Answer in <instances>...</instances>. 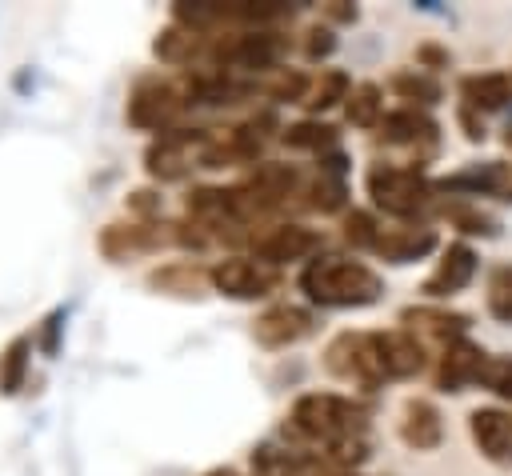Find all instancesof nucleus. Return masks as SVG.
I'll use <instances>...</instances> for the list:
<instances>
[{"mask_svg":"<svg viewBox=\"0 0 512 476\" xmlns=\"http://www.w3.org/2000/svg\"><path fill=\"white\" fill-rule=\"evenodd\" d=\"M300 288L320 308H360V304L380 300L384 280L368 264H360V260L324 256V260H312L300 272Z\"/></svg>","mask_w":512,"mask_h":476,"instance_id":"obj_1","label":"nucleus"},{"mask_svg":"<svg viewBox=\"0 0 512 476\" xmlns=\"http://www.w3.org/2000/svg\"><path fill=\"white\" fill-rule=\"evenodd\" d=\"M364 408L352 404L348 396L336 392H308L292 404V428L316 444H344V440H360L364 436Z\"/></svg>","mask_w":512,"mask_h":476,"instance_id":"obj_2","label":"nucleus"},{"mask_svg":"<svg viewBox=\"0 0 512 476\" xmlns=\"http://www.w3.org/2000/svg\"><path fill=\"white\" fill-rule=\"evenodd\" d=\"M428 192H432V184L416 168H400V164H372L368 168V196L376 208H384L392 216L420 212Z\"/></svg>","mask_w":512,"mask_h":476,"instance_id":"obj_3","label":"nucleus"},{"mask_svg":"<svg viewBox=\"0 0 512 476\" xmlns=\"http://www.w3.org/2000/svg\"><path fill=\"white\" fill-rule=\"evenodd\" d=\"M324 364L332 376L340 380H356V384H380V356H376V332H340L328 352Z\"/></svg>","mask_w":512,"mask_h":476,"instance_id":"obj_4","label":"nucleus"},{"mask_svg":"<svg viewBox=\"0 0 512 476\" xmlns=\"http://www.w3.org/2000/svg\"><path fill=\"white\" fill-rule=\"evenodd\" d=\"M184 104H192L188 100V88L180 92L168 80H140L136 92L128 96V120L136 128H164L168 120H176V112Z\"/></svg>","mask_w":512,"mask_h":476,"instance_id":"obj_5","label":"nucleus"},{"mask_svg":"<svg viewBox=\"0 0 512 476\" xmlns=\"http://www.w3.org/2000/svg\"><path fill=\"white\" fill-rule=\"evenodd\" d=\"M284 36L280 32H244V36H232L228 44H216L212 48V60L216 64H232V68H248V72H260V68H276L280 56H284Z\"/></svg>","mask_w":512,"mask_h":476,"instance_id":"obj_6","label":"nucleus"},{"mask_svg":"<svg viewBox=\"0 0 512 476\" xmlns=\"http://www.w3.org/2000/svg\"><path fill=\"white\" fill-rule=\"evenodd\" d=\"M208 280H212L216 292H224V296H232V300H260V296H268V292L276 288V268H268V264H260V260H240V256H232V260H220V264L208 272Z\"/></svg>","mask_w":512,"mask_h":476,"instance_id":"obj_7","label":"nucleus"},{"mask_svg":"<svg viewBox=\"0 0 512 476\" xmlns=\"http://www.w3.org/2000/svg\"><path fill=\"white\" fill-rule=\"evenodd\" d=\"M320 244H324L320 232H312V228H304V224H280V228H272V232H264V236L256 240V256H260V264L276 268V264L312 256Z\"/></svg>","mask_w":512,"mask_h":476,"instance_id":"obj_8","label":"nucleus"},{"mask_svg":"<svg viewBox=\"0 0 512 476\" xmlns=\"http://www.w3.org/2000/svg\"><path fill=\"white\" fill-rule=\"evenodd\" d=\"M312 328H316V324H312V312H304V308H296V304H276V308H268L264 316H256L252 336H256L264 348H284V344L304 340Z\"/></svg>","mask_w":512,"mask_h":476,"instance_id":"obj_9","label":"nucleus"},{"mask_svg":"<svg viewBox=\"0 0 512 476\" xmlns=\"http://www.w3.org/2000/svg\"><path fill=\"white\" fill-rule=\"evenodd\" d=\"M484 348L480 344H472V340H452L448 348H444V356H440V368H436V388L440 392H464L468 384H476L480 380V368H484Z\"/></svg>","mask_w":512,"mask_h":476,"instance_id":"obj_10","label":"nucleus"},{"mask_svg":"<svg viewBox=\"0 0 512 476\" xmlns=\"http://www.w3.org/2000/svg\"><path fill=\"white\" fill-rule=\"evenodd\" d=\"M376 356H380V376L384 380H404L416 376L424 368V352L416 344V336L408 332H376Z\"/></svg>","mask_w":512,"mask_h":476,"instance_id":"obj_11","label":"nucleus"},{"mask_svg":"<svg viewBox=\"0 0 512 476\" xmlns=\"http://www.w3.org/2000/svg\"><path fill=\"white\" fill-rule=\"evenodd\" d=\"M468 428H472V440L476 448L496 460V464H512V416H504L500 408H476L468 416Z\"/></svg>","mask_w":512,"mask_h":476,"instance_id":"obj_12","label":"nucleus"},{"mask_svg":"<svg viewBox=\"0 0 512 476\" xmlns=\"http://www.w3.org/2000/svg\"><path fill=\"white\" fill-rule=\"evenodd\" d=\"M476 276V252L468 248V244H448L444 248V256H440V264H436V272L424 280V296H452V292H460L468 280Z\"/></svg>","mask_w":512,"mask_h":476,"instance_id":"obj_13","label":"nucleus"},{"mask_svg":"<svg viewBox=\"0 0 512 476\" xmlns=\"http://www.w3.org/2000/svg\"><path fill=\"white\" fill-rule=\"evenodd\" d=\"M292 188H296V168H288V164H260V168L240 184V192H244V200H248L252 212L280 204Z\"/></svg>","mask_w":512,"mask_h":476,"instance_id":"obj_14","label":"nucleus"},{"mask_svg":"<svg viewBox=\"0 0 512 476\" xmlns=\"http://www.w3.org/2000/svg\"><path fill=\"white\" fill-rule=\"evenodd\" d=\"M192 140H200V136H192V132H168V136H160L148 148V156H144L148 176H156V180H180L188 172V164H192Z\"/></svg>","mask_w":512,"mask_h":476,"instance_id":"obj_15","label":"nucleus"},{"mask_svg":"<svg viewBox=\"0 0 512 476\" xmlns=\"http://www.w3.org/2000/svg\"><path fill=\"white\" fill-rule=\"evenodd\" d=\"M432 248H436V232L432 228H416V224H408V228H380L376 240H372V252H380L392 264L420 260Z\"/></svg>","mask_w":512,"mask_h":476,"instance_id":"obj_16","label":"nucleus"},{"mask_svg":"<svg viewBox=\"0 0 512 476\" xmlns=\"http://www.w3.org/2000/svg\"><path fill=\"white\" fill-rule=\"evenodd\" d=\"M400 436H404L408 448H420V452L436 448L440 436H444V424H440L436 404H428V400H408L404 412H400Z\"/></svg>","mask_w":512,"mask_h":476,"instance_id":"obj_17","label":"nucleus"},{"mask_svg":"<svg viewBox=\"0 0 512 476\" xmlns=\"http://www.w3.org/2000/svg\"><path fill=\"white\" fill-rule=\"evenodd\" d=\"M460 96L476 112H496L512 104V72H480L460 80Z\"/></svg>","mask_w":512,"mask_h":476,"instance_id":"obj_18","label":"nucleus"},{"mask_svg":"<svg viewBox=\"0 0 512 476\" xmlns=\"http://www.w3.org/2000/svg\"><path fill=\"white\" fill-rule=\"evenodd\" d=\"M512 184V172L500 164V160H488V164H472L464 172H452L440 180L444 192H472V196H488V192H504Z\"/></svg>","mask_w":512,"mask_h":476,"instance_id":"obj_19","label":"nucleus"},{"mask_svg":"<svg viewBox=\"0 0 512 476\" xmlns=\"http://www.w3.org/2000/svg\"><path fill=\"white\" fill-rule=\"evenodd\" d=\"M380 140L384 144H432L436 140V120H428L416 108H400L388 112L380 120Z\"/></svg>","mask_w":512,"mask_h":476,"instance_id":"obj_20","label":"nucleus"},{"mask_svg":"<svg viewBox=\"0 0 512 476\" xmlns=\"http://www.w3.org/2000/svg\"><path fill=\"white\" fill-rule=\"evenodd\" d=\"M100 248H104L112 260H124V256L160 248V232H152V228H144V224H108L104 236H100Z\"/></svg>","mask_w":512,"mask_h":476,"instance_id":"obj_21","label":"nucleus"},{"mask_svg":"<svg viewBox=\"0 0 512 476\" xmlns=\"http://www.w3.org/2000/svg\"><path fill=\"white\" fill-rule=\"evenodd\" d=\"M400 320L412 324V328H420V332H428V336H436V340H448V344L468 332V316L444 312V308H404Z\"/></svg>","mask_w":512,"mask_h":476,"instance_id":"obj_22","label":"nucleus"},{"mask_svg":"<svg viewBox=\"0 0 512 476\" xmlns=\"http://www.w3.org/2000/svg\"><path fill=\"white\" fill-rule=\"evenodd\" d=\"M28 356H32V340H28V336H16V340L0 352V392H4V396H12V392L24 388Z\"/></svg>","mask_w":512,"mask_h":476,"instance_id":"obj_23","label":"nucleus"},{"mask_svg":"<svg viewBox=\"0 0 512 476\" xmlns=\"http://www.w3.org/2000/svg\"><path fill=\"white\" fill-rule=\"evenodd\" d=\"M344 100H348V120H352L356 128L380 124V88H376V84H356Z\"/></svg>","mask_w":512,"mask_h":476,"instance_id":"obj_24","label":"nucleus"},{"mask_svg":"<svg viewBox=\"0 0 512 476\" xmlns=\"http://www.w3.org/2000/svg\"><path fill=\"white\" fill-rule=\"evenodd\" d=\"M332 140H336V128L332 124H320V120H300V124L284 128V144L288 148H312V152H320Z\"/></svg>","mask_w":512,"mask_h":476,"instance_id":"obj_25","label":"nucleus"},{"mask_svg":"<svg viewBox=\"0 0 512 476\" xmlns=\"http://www.w3.org/2000/svg\"><path fill=\"white\" fill-rule=\"evenodd\" d=\"M488 312L504 324H512V264L492 268L488 276Z\"/></svg>","mask_w":512,"mask_h":476,"instance_id":"obj_26","label":"nucleus"},{"mask_svg":"<svg viewBox=\"0 0 512 476\" xmlns=\"http://www.w3.org/2000/svg\"><path fill=\"white\" fill-rule=\"evenodd\" d=\"M392 88L404 100H416V104H436L440 100V80H432L424 72H396L392 76Z\"/></svg>","mask_w":512,"mask_h":476,"instance_id":"obj_27","label":"nucleus"},{"mask_svg":"<svg viewBox=\"0 0 512 476\" xmlns=\"http://www.w3.org/2000/svg\"><path fill=\"white\" fill-rule=\"evenodd\" d=\"M348 96V76L344 72H328L320 84H316V92L304 100L312 112H324V108H332V104H340Z\"/></svg>","mask_w":512,"mask_h":476,"instance_id":"obj_28","label":"nucleus"},{"mask_svg":"<svg viewBox=\"0 0 512 476\" xmlns=\"http://www.w3.org/2000/svg\"><path fill=\"white\" fill-rule=\"evenodd\" d=\"M480 384L504 400H512V356H496V360H484L480 368Z\"/></svg>","mask_w":512,"mask_h":476,"instance_id":"obj_29","label":"nucleus"},{"mask_svg":"<svg viewBox=\"0 0 512 476\" xmlns=\"http://www.w3.org/2000/svg\"><path fill=\"white\" fill-rule=\"evenodd\" d=\"M156 48V56L160 60H168V64H180L192 48H196V32H180V28H168V32H160V40L152 44Z\"/></svg>","mask_w":512,"mask_h":476,"instance_id":"obj_30","label":"nucleus"},{"mask_svg":"<svg viewBox=\"0 0 512 476\" xmlns=\"http://www.w3.org/2000/svg\"><path fill=\"white\" fill-rule=\"evenodd\" d=\"M344 180L340 176H328V172H320V180L312 184V208H320V212H336L340 204H344Z\"/></svg>","mask_w":512,"mask_h":476,"instance_id":"obj_31","label":"nucleus"},{"mask_svg":"<svg viewBox=\"0 0 512 476\" xmlns=\"http://www.w3.org/2000/svg\"><path fill=\"white\" fill-rule=\"evenodd\" d=\"M376 220L368 216V212H348L344 216V236L356 244V248H372V240H376Z\"/></svg>","mask_w":512,"mask_h":476,"instance_id":"obj_32","label":"nucleus"},{"mask_svg":"<svg viewBox=\"0 0 512 476\" xmlns=\"http://www.w3.org/2000/svg\"><path fill=\"white\" fill-rule=\"evenodd\" d=\"M336 48V36H332V28H308V44H304V52H308V60H320V56H328Z\"/></svg>","mask_w":512,"mask_h":476,"instance_id":"obj_33","label":"nucleus"},{"mask_svg":"<svg viewBox=\"0 0 512 476\" xmlns=\"http://www.w3.org/2000/svg\"><path fill=\"white\" fill-rule=\"evenodd\" d=\"M60 328H64V308H56V312H48V320H44V328H40V348H44V356H56V336H60Z\"/></svg>","mask_w":512,"mask_h":476,"instance_id":"obj_34","label":"nucleus"},{"mask_svg":"<svg viewBox=\"0 0 512 476\" xmlns=\"http://www.w3.org/2000/svg\"><path fill=\"white\" fill-rule=\"evenodd\" d=\"M300 92H304V76H296V72H292V76H284V80H276V84L268 88V96H272V100H296Z\"/></svg>","mask_w":512,"mask_h":476,"instance_id":"obj_35","label":"nucleus"},{"mask_svg":"<svg viewBox=\"0 0 512 476\" xmlns=\"http://www.w3.org/2000/svg\"><path fill=\"white\" fill-rule=\"evenodd\" d=\"M452 216H456V224H464V232H484V236L496 232V224L488 216H480V212H452Z\"/></svg>","mask_w":512,"mask_h":476,"instance_id":"obj_36","label":"nucleus"},{"mask_svg":"<svg viewBox=\"0 0 512 476\" xmlns=\"http://www.w3.org/2000/svg\"><path fill=\"white\" fill-rule=\"evenodd\" d=\"M420 60H424V64H448V52H440V48H420Z\"/></svg>","mask_w":512,"mask_h":476,"instance_id":"obj_37","label":"nucleus"},{"mask_svg":"<svg viewBox=\"0 0 512 476\" xmlns=\"http://www.w3.org/2000/svg\"><path fill=\"white\" fill-rule=\"evenodd\" d=\"M328 12H332V16H336V20H356V8H344V4H340V0H336V4H332V8H328Z\"/></svg>","mask_w":512,"mask_h":476,"instance_id":"obj_38","label":"nucleus"},{"mask_svg":"<svg viewBox=\"0 0 512 476\" xmlns=\"http://www.w3.org/2000/svg\"><path fill=\"white\" fill-rule=\"evenodd\" d=\"M204 476H240V472H232V468H212V472H204Z\"/></svg>","mask_w":512,"mask_h":476,"instance_id":"obj_39","label":"nucleus"},{"mask_svg":"<svg viewBox=\"0 0 512 476\" xmlns=\"http://www.w3.org/2000/svg\"><path fill=\"white\" fill-rule=\"evenodd\" d=\"M508 148H512V132H508Z\"/></svg>","mask_w":512,"mask_h":476,"instance_id":"obj_40","label":"nucleus"},{"mask_svg":"<svg viewBox=\"0 0 512 476\" xmlns=\"http://www.w3.org/2000/svg\"><path fill=\"white\" fill-rule=\"evenodd\" d=\"M344 476H352V472H344Z\"/></svg>","mask_w":512,"mask_h":476,"instance_id":"obj_41","label":"nucleus"}]
</instances>
